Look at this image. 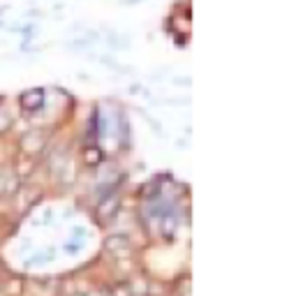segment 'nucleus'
<instances>
[{
    "label": "nucleus",
    "instance_id": "obj_1",
    "mask_svg": "<svg viewBox=\"0 0 296 296\" xmlns=\"http://www.w3.org/2000/svg\"><path fill=\"white\" fill-rule=\"evenodd\" d=\"M21 104L26 111H37L44 104V93L42 90H28V93L21 95Z\"/></svg>",
    "mask_w": 296,
    "mask_h": 296
},
{
    "label": "nucleus",
    "instance_id": "obj_2",
    "mask_svg": "<svg viewBox=\"0 0 296 296\" xmlns=\"http://www.w3.org/2000/svg\"><path fill=\"white\" fill-rule=\"evenodd\" d=\"M97 160H100V153H97V150H88V153H86V162L95 164Z\"/></svg>",
    "mask_w": 296,
    "mask_h": 296
}]
</instances>
